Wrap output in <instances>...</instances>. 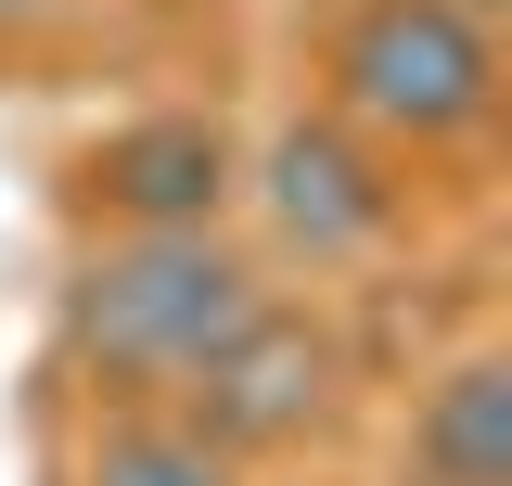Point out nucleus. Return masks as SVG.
<instances>
[{"instance_id":"obj_4","label":"nucleus","mask_w":512,"mask_h":486,"mask_svg":"<svg viewBox=\"0 0 512 486\" xmlns=\"http://www.w3.org/2000/svg\"><path fill=\"white\" fill-rule=\"evenodd\" d=\"M282 218H295L308 243H359V231L384 218V192L359 180L333 141H282Z\"/></svg>"},{"instance_id":"obj_5","label":"nucleus","mask_w":512,"mask_h":486,"mask_svg":"<svg viewBox=\"0 0 512 486\" xmlns=\"http://www.w3.org/2000/svg\"><path fill=\"white\" fill-rule=\"evenodd\" d=\"M116 192L141 218H192V205H218V141L205 128H141L116 154Z\"/></svg>"},{"instance_id":"obj_7","label":"nucleus","mask_w":512,"mask_h":486,"mask_svg":"<svg viewBox=\"0 0 512 486\" xmlns=\"http://www.w3.org/2000/svg\"><path fill=\"white\" fill-rule=\"evenodd\" d=\"M0 13H26V0H0Z\"/></svg>"},{"instance_id":"obj_1","label":"nucleus","mask_w":512,"mask_h":486,"mask_svg":"<svg viewBox=\"0 0 512 486\" xmlns=\"http://www.w3.org/2000/svg\"><path fill=\"white\" fill-rule=\"evenodd\" d=\"M244 320H256V282L231 256H205V243H141V256H116L90 282V333L128 371H205Z\"/></svg>"},{"instance_id":"obj_6","label":"nucleus","mask_w":512,"mask_h":486,"mask_svg":"<svg viewBox=\"0 0 512 486\" xmlns=\"http://www.w3.org/2000/svg\"><path fill=\"white\" fill-rule=\"evenodd\" d=\"M90 486H218V461H205L192 435H116Z\"/></svg>"},{"instance_id":"obj_3","label":"nucleus","mask_w":512,"mask_h":486,"mask_svg":"<svg viewBox=\"0 0 512 486\" xmlns=\"http://www.w3.org/2000/svg\"><path fill=\"white\" fill-rule=\"evenodd\" d=\"M192 397H205V423H218V435H282V423H308V397H320V346H308V333H282V320L256 307L244 333L192 371Z\"/></svg>"},{"instance_id":"obj_2","label":"nucleus","mask_w":512,"mask_h":486,"mask_svg":"<svg viewBox=\"0 0 512 486\" xmlns=\"http://www.w3.org/2000/svg\"><path fill=\"white\" fill-rule=\"evenodd\" d=\"M346 90L384 128H461L487 103V39L448 0H384V13H359V39H346Z\"/></svg>"}]
</instances>
